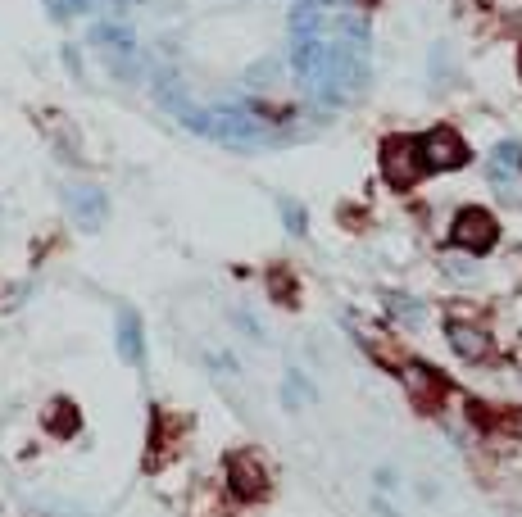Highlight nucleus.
Segmentation results:
<instances>
[{
	"instance_id": "obj_1",
	"label": "nucleus",
	"mask_w": 522,
	"mask_h": 517,
	"mask_svg": "<svg viewBox=\"0 0 522 517\" xmlns=\"http://www.w3.org/2000/svg\"><path fill=\"white\" fill-rule=\"evenodd\" d=\"M382 173L391 186H414L418 177L427 173V159H423V141L414 137H391L382 146Z\"/></svg>"
},
{
	"instance_id": "obj_2",
	"label": "nucleus",
	"mask_w": 522,
	"mask_h": 517,
	"mask_svg": "<svg viewBox=\"0 0 522 517\" xmlns=\"http://www.w3.org/2000/svg\"><path fill=\"white\" fill-rule=\"evenodd\" d=\"M495 236H500V227H495V218L486 209H463L454 218V245H463V250L486 254L495 245Z\"/></svg>"
},
{
	"instance_id": "obj_3",
	"label": "nucleus",
	"mask_w": 522,
	"mask_h": 517,
	"mask_svg": "<svg viewBox=\"0 0 522 517\" xmlns=\"http://www.w3.org/2000/svg\"><path fill=\"white\" fill-rule=\"evenodd\" d=\"M423 159L427 168H459L468 164V146H463V137L454 127H436V132L423 137Z\"/></svg>"
},
{
	"instance_id": "obj_4",
	"label": "nucleus",
	"mask_w": 522,
	"mask_h": 517,
	"mask_svg": "<svg viewBox=\"0 0 522 517\" xmlns=\"http://www.w3.org/2000/svg\"><path fill=\"white\" fill-rule=\"evenodd\" d=\"M227 481H232V495H241V499H259L268 490V472H264V463H259L255 454H237Z\"/></svg>"
},
{
	"instance_id": "obj_5",
	"label": "nucleus",
	"mask_w": 522,
	"mask_h": 517,
	"mask_svg": "<svg viewBox=\"0 0 522 517\" xmlns=\"http://www.w3.org/2000/svg\"><path fill=\"white\" fill-rule=\"evenodd\" d=\"M450 345L463 354V359H486L491 354V341L477 327H463V322H450Z\"/></svg>"
},
{
	"instance_id": "obj_6",
	"label": "nucleus",
	"mask_w": 522,
	"mask_h": 517,
	"mask_svg": "<svg viewBox=\"0 0 522 517\" xmlns=\"http://www.w3.org/2000/svg\"><path fill=\"white\" fill-rule=\"evenodd\" d=\"M123 354H128V359H141V336L132 332V322H123Z\"/></svg>"
},
{
	"instance_id": "obj_7",
	"label": "nucleus",
	"mask_w": 522,
	"mask_h": 517,
	"mask_svg": "<svg viewBox=\"0 0 522 517\" xmlns=\"http://www.w3.org/2000/svg\"><path fill=\"white\" fill-rule=\"evenodd\" d=\"M518 69H522V64H518Z\"/></svg>"
}]
</instances>
